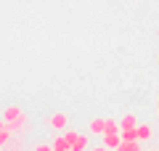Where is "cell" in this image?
Returning a JSON list of instances; mask_svg holds the SVG:
<instances>
[{
  "mask_svg": "<svg viewBox=\"0 0 159 151\" xmlns=\"http://www.w3.org/2000/svg\"><path fill=\"white\" fill-rule=\"evenodd\" d=\"M119 130H122V127H119L117 119H106V133H119Z\"/></svg>",
  "mask_w": 159,
  "mask_h": 151,
  "instance_id": "obj_12",
  "label": "cell"
},
{
  "mask_svg": "<svg viewBox=\"0 0 159 151\" xmlns=\"http://www.w3.org/2000/svg\"><path fill=\"white\" fill-rule=\"evenodd\" d=\"M119 135H122V140H138V127H122Z\"/></svg>",
  "mask_w": 159,
  "mask_h": 151,
  "instance_id": "obj_9",
  "label": "cell"
},
{
  "mask_svg": "<svg viewBox=\"0 0 159 151\" xmlns=\"http://www.w3.org/2000/svg\"><path fill=\"white\" fill-rule=\"evenodd\" d=\"M103 146L106 149H119L122 146V135L119 133H103Z\"/></svg>",
  "mask_w": 159,
  "mask_h": 151,
  "instance_id": "obj_6",
  "label": "cell"
},
{
  "mask_svg": "<svg viewBox=\"0 0 159 151\" xmlns=\"http://www.w3.org/2000/svg\"><path fill=\"white\" fill-rule=\"evenodd\" d=\"M58 151H69V149H58Z\"/></svg>",
  "mask_w": 159,
  "mask_h": 151,
  "instance_id": "obj_16",
  "label": "cell"
},
{
  "mask_svg": "<svg viewBox=\"0 0 159 151\" xmlns=\"http://www.w3.org/2000/svg\"><path fill=\"white\" fill-rule=\"evenodd\" d=\"M34 151H53V143H34Z\"/></svg>",
  "mask_w": 159,
  "mask_h": 151,
  "instance_id": "obj_13",
  "label": "cell"
},
{
  "mask_svg": "<svg viewBox=\"0 0 159 151\" xmlns=\"http://www.w3.org/2000/svg\"><path fill=\"white\" fill-rule=\"evenodd\" d=\"M58 149H69V140L64 138V135H58V138H53V151H58Z\"/></svg>",
  "mask_w": 159,
  "mask_h": 151,
  "instance_id": "obj_11",
  "label": "cell"
},
{
  "mask_svg": "<svg viewBox=\"0 0 159 151\" xmlns=\"http://www.w3.org/2000/svg\"><path fill=\"white\" fill-rule=\"evenodd\" d=\"M157 114H159V109H157Z\"/></svg>",
  "mask_w": 159,
  "mask_h": 151,
  "instance_id": "obj_19",
  "label": "cell"
},
{
  "mask_svg": "<svg viewBox=\"0 0 159 151\" xmlns=\"http://www.w3.org/2000/svg\"><path fill=\"white\" fill-rule=\"evenodd\" d=\"M64 138L69 140V149H72V140L77 138V133H74V130H64Z\"/></svg>",
  "mask_w": 159,
  "mask_h": 151,
  "instance_id": "obj_14",
  "label": "cell"
},
{
  "mask_svg": "<svg viewBox=\"0 0 159 151\" xmlns=\"http://www.w3.org/2000/svg\"><path fill=\"white\" fill-rule=\"evenodd\" d=\"M157 151H159V149H157Z\"/></svg>",
  "mask_w": 159,
  "mask_h": 151,
  "instance_id": "obj_20",
  "label": "cell"
},
{
  "mask_svg": "<svg viewBox=\"0 0 159 151\" xmlns=\"http://www.w3.org/2000/svg\"><path fill=\"white\" fill-rule=\"evenodd\" d=\"M151 135H154L151 125H138V140H141V143H146V140H151Z\"/></svg>",
  "mask_w": 159,
  "mask_h": 151,
  "instance_id": "obj_7",
  "label": "cell"
},
{
  "mask_svg": "<svg viewBox=\"0 0 159 151\" xmlns=\"http://www.w3.org/2000/svg\"><path fill=\"white\" fill-rule=\"evenodd\" d=\"M148 151H157V149H148Z\"/></svg>",
  "mask_w": 159,
  "mask_h": 151,
  "instance_id": "obj_17",
  "label": "cell"
},
{
  "mask_svg": "<svg viewBox=\"0 0 159 151\" xmlns=\"http://www.w3.org/2000/svg\"><path fill=\"white\" fill-rule=\"evenodd\" d=\"M90 151H109L106 146H96V149H90Z\"/></svg>",
  "mask_w": 159,
  "mask_h": 151,
  "instance_id": "obj_15",
  "label": "cell"
},
{
  "mask_svg": "<svg viewBox=\"0 0 159 151\" xmlns=\"http://www.w3.org/2000/svg\"><path fill=\"white\" fill-rule=\"evenodd\" d=\"M3 119L8 122V127H11L13 133H24V130H27V122H29L27 112H21V106H13V103L3 109Z\"/></svg>",
  "mask_w": 159,
  "mask_h": 151,
  "instance_id": "obj_1",
  "label": "cell"
},
{
  "mask_svg": "<svg viewBox=\"0 0 159 151\" xmlns=\"http://www.w3.org/2000/svg\"><path fill=\"white\" fill-rule=\"evenodd\" d=\"M88 130H90L93 135H103V133H106V119L93 117V119H90V125H88Z\"/></svg>",
  "mask_w": 159,
  "mask_h": 151,
  "instance_id": "obj_5",
  "label": "cell"
},
{
  "mask_svg": "<svg viewBox=\"0 0 159 151\" xmlns=\"http://www.w3.org/2000/svg\"><path fill=\"white\" fill-rule=\"evenodd\" d=\"M157 101H159V95H157Z\"/></svg>",
  "mask_w": 159,
  "mask_h": 151,
  "instance_id": "obj_18",
  "label": "cell"
},
{
  "mask_svg": "<svg viewBox=\"0 0 159 151\" xmlns=\"http://www.w3.org/2000/svg\"><path fill=\"white\" fill-rule=\"evenodd\" d=\"M119 127H138V117L135 114H125L119 119Z\"/></svg>",
  "mask_w": 159,
  "mask_h": 151,
  "instance_id": "obj_10",
  "label": "cell"
},
{
  "mask_svg": "<svg viewBox=\"0 0 159 151\" xmlns=\"http://www.w3.org/2000/svg\"><path fill=\"white\" fill-rule=\"evenodd\" d=\"M69 151H90V138L85 133H77V138L72 140V149Z\"/></svg>",
  "mask_w": 159,
  "mask_h": 151,
  "instance_id": "obj_3",
  "label": "cell"
},
{
  "mask_svg": "<svg viewBox=\"0 0 159 151\" xmlns=\"http://www.w3.org/2000/svg\"><path fill=\"white\" fill-rule=\"evenodd\" d=\"M48 127L56 130V133H64V130H69V117H66V114H61V112L51 114V117H48Z\"/></svg>",
  "mask_w": 159,
  "mask_h": 151,
  "instance_id": "obj_2",
  "label": "cell"
},
{
  "mask_svg": "<svg viewBox=\"0 0 159 151\" xmlns=\"http://www.w3.org/2000/svg\"><path fill=\"white\" fill-rule=\"evenodd\" d=\"M11 138H13V130L8 127V122L3 117H0V149H6L8 143H11Z\"/></svg>",
  "mask_w": 159,
  "mask_h": 151,
  "instance_id": "obj_4",
  "label": "cell"
},
{
  "mask_svg": "<svg viewBox=\"0 0 159 151\" xmlns=\"http://www.w3.org/2000/svg\"><path fill=\"white\" fill-rule=\"evenodd\" d=\"M117 151H143V149H141V140H122Z\"/></svg>",
  "mask_w": 159,
  "mask_h": 151,
  "instance_id": "obj_8",
  "label": "cell"
}]
</instances>
